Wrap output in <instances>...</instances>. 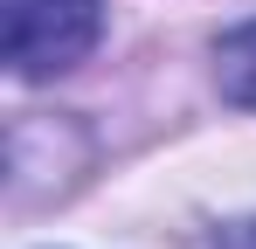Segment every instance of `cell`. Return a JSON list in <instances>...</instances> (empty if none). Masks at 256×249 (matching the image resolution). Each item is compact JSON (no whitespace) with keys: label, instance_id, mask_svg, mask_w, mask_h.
Here are the masks:
<instances>
[{"label":"cell","instance_id":"obj_1","mask_svg":"<svg viewBox=\"0 0 256 249\" xmlns=\"http://www.w3.org/2000/svg\"><path fill=\"white\" fill-rule=\"evenodd\" d=\"M0 21L14 76H62L97 48L104 0H0Z\"/></svg>","mask_w":256,"mask_h":249},{"label":"cell","instance_id":"obj_2","mask_svg":"<svg viewBox=\"0 0 256 249\" xmlns=\"http://www.w3.org/2000/svg\"><path fill=\"white\" fill-rule=\"evenodd\" d=\"M214 83H222L228 104L256 111V21H242L236 35H222V48H214Z\"/></svg>","mask_w":256,"mask_h":249},{"label":"cell","instance_id":"obj_3","mask_svg":"<svg viewBox=\"0 0 256 249\" xmlns=\"http://www.w3.org/2000/svg\"><path fill=\"white\" fill-rule=\"evenodd\" d=\"M214 249H256V222H228V228L214 236Z\"/></svg>","mask_w":256,"mask_h":249}]
</instances>
